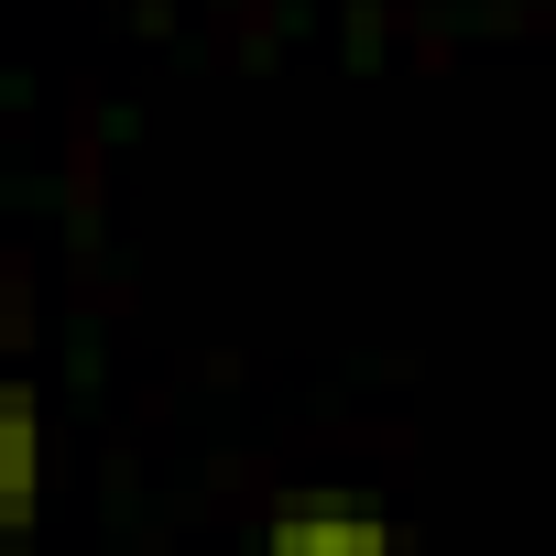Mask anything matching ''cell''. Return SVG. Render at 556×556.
<instances>
[{
  "label": "cell",
  "instance_id": "7a4b0ae2",
  "mask_svg": "<svg viewBox=\"0 0 556 556\" xmlns=\"http://www.w3.org/2000/svg\"><path fill=\"white\" fill-rule=\"evenodd\" d=\"M34 513H45V404L0 361V534H23Z\"/></svg>",
  "mask_w": 556,
  "mask_h": 556
},
{
  "label": "cell",
  "instance_id": "6da1fadb",
  "mask_svg": "<svg viewBox=\"0 0 556 556\" xmlns=\"http://www.w3.org/2000/svg\"><path fill=\"white\" fill-rule=\"evenodd\" d=\"M262 556H426V545L361 502H285L262 523Z\"/></svg>",
  "mask_w": 556,
  "mask_h": 556
}]
</instances>
